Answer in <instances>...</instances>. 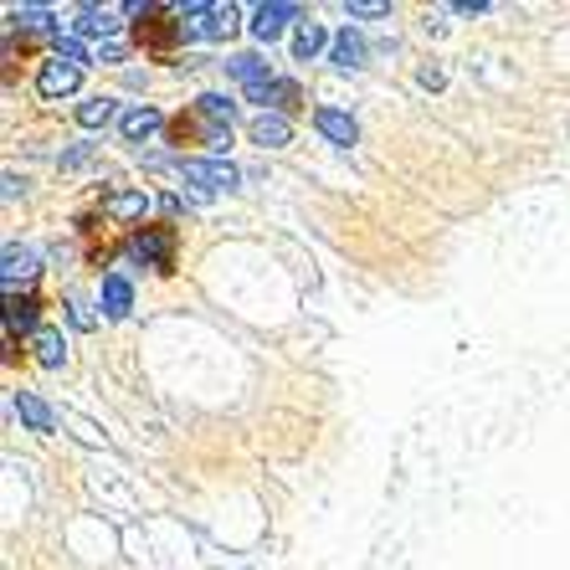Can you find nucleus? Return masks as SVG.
<instances>
[{
	"mask_svg": "<svg viewBox=\"0 0 570 570\" xmlns=\"http://www.w3.org/2000/svg\"><path fill=\"white\" fill-rule=\"evenodd\" d=\"M226 72H232V78H237V82H247L253 94H257V88H267V82H273V78H267V62H263V57H253V52H237V57H232V62H226Z\"/></svg>",
	"mask_w": 570,
	"mask_h": 570,
	"instance_id": "10",
	"label": "nucleus"
},
{
	"mask_svg": "<svg viewBox=\"0 0 570 570\" xmlns=\"http://www.w3.org/2000/svg\"><path fill=\"white\" fill-rule=\"evenodd\" d=\"M67 308H72V324H78V330H94V314H88L82 304H67Z\"/></svg>",
	"mask_w": 570,
	"mask_h": 570,
	"instance_id": "24",
	"label": "nucleus"
},
{
	"mask_svg": "<svg viewBox=\"0 0 570 570\" xmlns=\"http://www.w3.org/2000/svg\"><path fill=\"white\" fill-rule=\"evenodd\" d=\"M57 57H62V62H72V67L88 62V52H82V41H78V37H57Z\"/></svg>",
	"mask_w": 570,
	"mask_h": 570,
	"instance_id": "21",
	"label": "nucleus"
},
{
	"mask_svg": "<svg viewBox=\"0 0 570 570\" xmlns=\"http://www.w3.org/2000/svg\"><path fill=\"white\" fill-rule=\"evenodd\" d=\"M360 57H365L360 31H340V37H334V67H360Z\"/></svg>",
	"mask_w": 570,
	"mask_h": 570,
	"instance_id": "17",
	"label": "nucleus"
},
{
	"mask_svg": "<svg viewBox=\"0 0 570 570\" xmlns=\"http://www.w3.org/2000/svg\"><path fill=\"white\" fill-rule=\"evenodd\" d=\"M175 226H145L139 237H134V257L155 273H175Z\"/></svg>",
	"mask_w": 570,
	"mask_h": 570,
	"instance_id": "2",
	"label": "nucleus"
},
{
	"mask_svg": "<svg viewBox=\"0 0 570 570\" xmlns=\"http://www.w3.org/2000/svg\"><path fill=\"white\" fill-rule=\"evenodd\" d=\"M324 41H330V37L304 21V27H298V37H293V52H298V57H314V52H324Z\"/></svg>",
	"mask_w": 570,
	"mask_h": 570,
	"instance_id": "20",
	"label": "nucleus"
},
{
	"mask_svg": "<svg viewBox=\"0 0 570 570\" xmlns=\"http://www.w3.org/2000/svg\"><path fill=\"white\" fill-rule=\"evenodd\" d=\"M72 31H78V37H108V31H114V16L108 11H82L78 21H72Z\"/></svg>",
	"mask_w": 570,
	"mask_h": 570,
	"instance_id": "18",
	"label": "nucleus"
},
{
	"mask_svg": "<svg viewBox=\"0 0 570 570\" xmlns=\"http://www.w3.org/2000/svg\"><path fill=\"white\" fill-rule=\"evenodd\" d=\"M196 114H206L212 124H222V129H232V119H237V104L222 94H200L196 98Z\"/></svg>",
	"mask_w": 570,
	"mask_h": 570,
	"instance_id": "14",
	"label": "nucleus"
},
{
	"mask_svg": "<svg viewBox=\"0 0 570 570\" xmlns=\"http://www.w3.org/2000/svg\"><path fill=\"white\" fill-rule=\"evenodd\" d=\"M293 16H298V6H288V0L257 6V16H253V37H257V41H278V37H283V27H288Z\"/></svg>",
	"mask_w": 570,
	"mask_h": 570,
	"instance_id": "5",
	"label": "nucleus"
},
{
	"mask_svg": "<svg viewBox=\"0 0 570 570\" xmlns=\"http://www.w3.org/2000/svg\"><path fill=\"white\" fill-rule=\"evenodd\" d=\"M16 412L27 416V426H31V432H52V426H57V416L47 412V406H41L37 396H27V391H21V396H16Z\"/></svg>",
	"mask_w": 570,
	"mask_h": 570,
	"instance_id": "16",
	"label": "nucleus"
},
{
	"mask_svg": "<svg viewBox=\"0 0 570 570\" xmlns=\"http://www.w3.org/2000/svg\"><path fill=\"white\" fill-rule=\"evenodd\" d=\"M114 216H139L145 212V196H114V206H108Z\"/></svg>",
	"mask_w": 570,
	"mask_h": 570,
	"instance_id": "22",
	"label": "nucleus"
},
{
	"mask_svg": "<svg viewBox=\"0 0 570 570\" xmlns=\"http://www.w3.org/2000/svg\"><path fill=\"white\" fill-rule=\"evenodd\" d=\"M31 273H37V253H27V247H6V267H0L6 288H16V283L31 278Z\"/></svg>",
	"mask_w": 570,
	"mask_h": 570,
	"instance_id": "11",
	"label": "nucleus"
},
{
	"mask_svg": "<svg viewBox=\"0 0 570 570\" xmlns=\"http://www.w3.org/2000/svg\"><path fill=\"white\" fill-rule=\"evenodd\" d=\"M314 124H318V134H324V139H334V145H355V119H350V114H340V108H318L314 114Z\"/></svg>",
	"mask_w": 570,
	"mask_h": 570,
	"instance_id": "6",
	"label": "nucleus"
},
{
	"mask_svg": "<svg viewBox=\"0 0 570 570\" xmlns=\"http://www.w3.org/2000/svg\"><path fill=\"white\" fill-rule=\"evenodd\" d=\"M159 124H165L159 108H129V114H124V134H129V139H145V134H155Z\"/></svg>",
	"mask_w": 570,
	"mask_h": 570,
	"instance_id": "15",
	"label": "nucleus"
},
{
	"mask_svg": "<svg viewBox=\"0 0 570 570\" xmlns=\"http://www.w3.org/2000/svg\"><path fill=\"white\" fill-rule=\"evenodd\" d=\"M37 298H31V293H27V298H16V293H11V298H6V330H31V324H37Z\"/></svg>",
	"mask_w": 570,
	"mask_h": 570,
	"instance_id": "13",
	"label": "nucleus"
},
{
	"mask_svg": "<svg viewBox=\"0 0 570 570\" xmlns=\"http://www.w3.org/2000/svg\"><path fill=\"white\" fill-rule=\"evenodd\" d=\"M253 139H257V145H267V149H278V145H288V139H293V124L283 119V114H267V108H263V114L253 119Z\"/></svg>",
	"mask_w": 570,
	"mask_h": 570,
	"instance_id": "7",
	"label": "nucleus"
},
{
	"mask_svg": "<svg viewBox=\"0 0 570 570\" xmlns=\"http://www.w3.org/2000/svg\"><path fill=\"white\" fill-rule=\"evenodd\" d=\"M114 114H119V108H114V98H88V104L78 108V119L88 124V129H98V124H108V119H114Z\"/></svg>",
	"mask_w": 570,
	"mask_h": 570,
	"instance_id": "19",
	"label": "nucleus"
},
{
	"mask_svg": "<svg viewBox=\"0 0 570 570\" xmlns=\"http://www.w3.org/2000/svg\"><path fill=\"white\" fill-rule=\"evenodd\" d=\"M78 82H82V67H72V62H62V57H52V62L41 67L37 88H41V98H67V94H78Z\"/></svg>",
	"mask_w": 570,
	"mask_h": 570,
	"instance_id": "4",
	"label": "nucleus"
},
{
	"mask_svg": "<svg viewBox=\"0 0 570 570\" xmlns=\"http://www.w3.org/2000/svg\"><path fill=\"white\" fill-rule=\"evenodd\" d=\"M134 37H139V47H149V52H170L180 37H190L186 21H175V11H165V6H149L145 21H134Z\"/></svg>",
	"mask_w": 570,
	"mask_h": 570,
	"instance_id": "1",
	"label": "nucleus"
},
{
	"mask_svg": "<svg viewBox=\"0 0 570 570\" xmlns=\"http://www.w3.org/2000/svg\"><path fill=\"white\" fill-rule=\"evenodd\" d=\"M129 308H134L129 278H124V273H108V278H104V314H108V318H124Z\"/></svg>",
	"mask_w": 570,
	"mask_h": 570,
	"instance_id": "8",
	"label": "nucleus"
},
{
	"mask_svg": "<svg viewBox=\"0 0 570 570\" xmlns=\"http://www.w3.org/2000/svg\"><path fill=\"white\" fill-rule=\"evenodd\" d=\"M180 170H186V180H196L200 190H232L237 186V170H232L226 159H180Z\"/></svg>",
	"mask_w": 570,
	"mask_h": 570,
	"instance_id": "3",
	"label": "nucleus"
},
{
	"mask_svg": "<svg viewBox=\"0 0 570 570\" xmlns=\"http://www.w3.org/2000/svg\"><path fill=\"white\" fill-rule=\"evenodd\" d=\"M381 0H350V16H381Z\"/></svg>",
	"mask_w": 570,
	"mask_h": 570,
	"instance_id": "23",
	"label": "nucleus"
},
{
	"mask_svg": "<svg viewBox=\"0 0 570 570\" xmlns=\"http://www.w3.org/2000/svg\"><path fill=\"white\" fill-rule=\"evenodd\" d=\"M31 345H37V360H41V365H52V371L67 360V340H62L57 330H37V334H31Z\"/></svg>",
	"mask_w": 570,
	"mask_h": 570,
	"instance_id": "12",
	"label": "nucleus"
},
{
	"mask_svg": "<svg viewBox=\"0 0 570 570\" xmlns=\"http://www.w3.org/2000/svg\"><path fill=\"white\" fill-rule=\"evenodd\" d=\"M257 104H273L278 114H293V108L304 104V94H298V82H288V78H273L267 88H257Z\"/></svg>",
	"mask_w": 570,
	"mask_h": 570,
	"instance_id": "9",
	"label": "nucleus"
}]
</instances>
